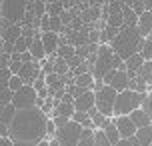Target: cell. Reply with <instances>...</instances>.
Returning <instances> with one entry per match:
<instances>
[{
	"label": "cell",
	"instance_id": "4dcf8cb0",
	"mask_svg": "<svg viewBox=\"0 0 152 146\" xmlns=\"http://www.w3.org/2000/svg\"><path fill=\"white\" fill-rule=\"evenodd\" d=\"M140 110H144V112H146V116H148V118L152 120V92H150V94L146 92V98H144V102H142Z\"/></svg>",
	"mask_w": 152,
	"mask_h": 146
},
{
	"label": "cell",
	"instance_id": "f35d334b",
	"mask_svg": "<svg viewBox=\"0 0 152 146\" xmlns=\"http://www.w3.org/2000/svg\"><path fill=\"white\" fill-rule=\"evenodd\" d=\"M48 134H56V126H54L52 120L46 122V136H48Z\"/></svg>",
	"mask_w": 152,
	"mask_h": 146
},
{
	"label": "cell",
	"instance_id": "603a6c76",
	"mask_svg": "<svg viewBox=\"0 0 152 146\" xmlns=\"http://www.w3.org/2000/svg\"><path fill=\"white\" fill-rule=\"evenodd\" d=\"M142 64H144V58L140 54H134V56H130L128 60H124V66H126L128 72H138Z\"/></svg>",
	"mask_w": 152,
	"mask_h": 146
},
{
	"label": "cell",
	"instance_id": "ffe728a7",
	"mask_svg": "<svg viewBox=\"0 0 152 146\" xmlns=\"http://www.w3.org/2000/svg\"><path fill=\"white\" fill-rule=\"evenodd\" d=\"M74 84L80 86V88H84V90H92V92H94V78H92L90 72L76 76V78H74Z\"/></svg>",
	"mask_w": 152,
	"mask_h": 146
},
{
	"label": "cell",
	"instance_id": "d6986e66",
	"mask_svg": "<svg viewBox=\"0 0 152 146\" xmlns=\"http://www.w3.org/2000/svg\"><path fill=\"white\" fill-rule=\"evenodd\" d=\"M28 52H30V56H32V60L34 62H38V60H42L46 54H44V48H42V42H40V38H34L32 40V44H30V48H28Z\"/></svg>",
	"mask_w": 152,
	"mask_h": 146
},
{
	"label": "cell",
	"instance_id": "9c48e42d",
	"mask_svg": "<svg viewBox=\"0 0 152 146\" xmlns=\"http://www.w3.org/2000/svg\"><path fill=\"white\" fill-rule=\"evenodd\" d=\"M16 76L20 78L26 86H32L36 78L44 76V74H42V70H40V64L34 62V60H30V62H26V64L20 66V70H18V74H16Z\"/></svg>",
	"mask_w": 152,
	"mask_h": 146
},
{
	"label": "cell",
	"instance_id": "60d3db41",
	"mask_svg": "<svg viewBox=\"0 0 152 146\" xmlns=\"http://www.w3.org/2000/svg\"><path fill=\"white\" fill-rule=\"evenodd\" d=\"M12 146H36V142H12Z\"/></svg>",
	"mask_w": 152,
	"mask_h": 146
},
{
	"label": "cell",
	"instance_id": "b9f144b4",
	"mask_svg": "<svg viewBox=\"0 0 152 146\" xmlns=\"http://www.w3.org/2000/svg\"><path fill=\"white\" fill-rule=\"evenodd\" d=\"M0 146H12V140L10 138H0Z\"/></svg>",
	"mask_w": 152,
	"mask_h": 146
},
{
	"label": "cell",
	"instance_id": "5b68a950",
	"mask_svg": "<svg viewBox=\"0 0 152 146\" xmlns=\"http://www.w3.org/2000/svg\"><path fill=\"white\" fill-rule=\"evenodd\" d=\"M116 94L110 86H100L98 90H94V108L98 110V114L102 116H112V106L114 100H116Z\"/></svg>",
	"mask_w": 152,
	"mask_h": 146
},
{
	"label": "cell",
	"instance_id": "4fadbf2b",
	"mask_svg": "<svg viewBox=\"0 0 152 146\" xmlns=\"http://www.w3.org/2000/svg\"><path fill=\"white\" fill-rule=\"evenodd\" d=\"M72 106H74V112H88L94 106V92L88 90V92L80 94L78 98L72 100Z\"/></svg>",
	"mask_w": 152,
	"mask_h": 146
},
{
	"label": "cell",
	"instance_id": "ab89813d",
	"mask_svg": "<svg viewBox=\"0 0 152 146\" xmlns=\"http://www.w3.org/2000/svg\"><path fill=\"white\" fill-rule=\"evenodd\" d=\"M30 60H32L30 52H24V54H20V62H22V64H26V62H30Z\"/></svg>",
	"mask_w": 152,
	"mask_h": 146
},
{
	"label": "cell",
	"instance_id": "484cf974",
	"mask_svg": "<svg viewBox=\"0 0 152 146\" xmlns=\"http://www.w3.org/2000/svg\"><path fill=\"white\" fill-rule=\"evenodd\" d=\"M140 56L144 58V62L152 60V36L144 38V42H142V50H140Z\"/></svg>",
	"mask_w": 152,
	"mask_h": 146
},
{
	"label": "cell",
	"instance_id": "277c9868",
	"mask_svg": "<svg viewBox=\"0 0 152 146\" xmlns=\"http://www.w3.org/2000/svg\"><path fill=\"white\" fill-rule=\"evenodd\" d=\"M144 98H146V92H132V90L118 92L116 100H114V106H112V114L116 118L118 116H128L132 110L142 106Z\"/></svg>",
	"mask_w": 152,
	"mask_h": 146
},
{
	"label": "cell",
	"instance_id": "f1b7e54d",
	"mask_svg": "<svg viewBox=\"0 0 152 146\" xmlns=\"http://www.w3.org/2000/svg\"><path fill=\"white\" fill-rule=\"evenodd\" d=\"M76 146H94V132L84 128L82 130V136H80V142Z\"/></svg>",
	"mask_w": 152,
	"mask_h": 146
},
{
	"label": "cell",
	"instance_id": "1f68e13d",
	"mask_svg": "<svg viewBox=\"0 0 152 146\" xmlns=\"http://www.w3.org/2000/svg\"><path fill=\"white\" fill-rule=\"evenodd\" d=\"M24 86V82L20 80L18 76H10V80H8V90L10 92H16V90H20Z\"/></svg>",
	"mask_w": 152,
	"mask_h": 146
},
{
	"label": "cell",
	"instance_id": "d590c367",
	"mask_svg": "<svg viewBox=\"0 0 152 146\" xmlns=\"http://www.w3.org/2000/svg\"><path fill=\"white\" fill-rule=\"evenodd\" d=\"M114 146H138V144H136V140H134V138H120V140H118V144H114Z\"/></svg>",
	"mask_w": 152,
	"mask_h": 146
},
{
	"label": "cell",
	"instance_id": "6da1fadb",
	"mask_svg": "<svg viewBox=\"0 0 152 146\" xmlns=\"http://www.w3.org/2000/svg\"><path fill=\"white\" fill-rule=\"evenodd\" d=\"M46 122L48 116L40 108H24L16 110L8 128V138L12 142H40L46 140Z\"/></svg>",
	"mask_w": 152,
	"mask_h": 146
},
{
	"label": "cell",
	"instance_id": "836d02e7",
	"mask_svg": "<svg viewBox=\"0 0 152 146\" xmlns=\"http://www.w3.org/2000/svg\"><path fill=\"white\" fill-rule=\"evenodd\" d=\"M128 6L136 16H140L142 12H144V2H128Z\"/></svg>",
	"mask_w": 152,
	"mask_h": 146
},
{
	"label": "cell",
	"instance_id": "ba28073f",
	"mask_svg": "<svg viewBox=\"0 0 152 146\" xmlns=\"http://www.w3.org/2000/svg\"><path fill=\"white\" fill-rule=\"evenodd\" d=\"M36 100H38L36 90H34L32 86L24 84L20 90H16V92L12 94V102H10V104L14 106V110H24V108L36 106Z\"/></svg>",
	"mask_w": 152,
	"mask_h": 146
},
{
	"label": "cell",
	"instance_id": "9a60e30c",
	"mask_svg": "<svg viewBox=\"0 0 152 146\" xmlns=\"http://www.w3.org/2000/svg\"><path fill=\"white\" fill-rule=\"evenodd\" d=\"M2 42H8V44H14L16 40L22 36V26L20 24H10L6 28H2Z\"/></svg>",
	"mask_w": 152,
	"mask_h": 146
},
{
	"label": "cell",
	"instance_id": "8fae6325",
	"mask_svg": "<svg viewBox=\"0 0 152 146\" xmlns=\"http://www.w3.org/2000/svg\"><path fill=\"white\" fill-rule=\"evenodd\" d=\"M14 106L12 104H4L0 106V136L2 138H8V128H10V122L14 118Z\"/></svg>",
	"mask_w": 152,
	"mask_h": 146
},
{
	"label": "cell",
	"instance_id": "d6a6232c",
	"mask_svg": "<svg viewBox=\"0 0 152 146\" xmlns=\"http://www.w3.org/2000/svg\"><path fill=\"white\" fill-rule=\"evenodd\" d=\"M94 146H110V142L106 140V136H104L102 130L94 132Z\"/></svg>",
	"mask_w": 152,
	"mask_h": 146
},
{
	"label": "cell",
	"instance_id": "74e56055",
	"mask_svg": "<svg viewBox=\"0 0 152 146\" xmlns=\"http://www.w3.org/2000/svg\"><path fill=\"white\" fill-rule=\"evenodd\" d=\"M68 120H70V118H62V116H56L52 122H54V126H56V128H60V126H64V124L68 122Z\"/></svg>",
	"mask_w": 152,
	"mask_h": 146
},
{
	"label": "cell",
	"instance_id": "cb8c5ba5",
	"mask_svg": "<svg viewBox=\"0 0 152 146\" xmlns=\"http://www.w3.org/2000/svg\"><path fill=\"white\" fill-rule=\"evenodd\" d=\"M32 40H34V38H32ZM32 40H30V38H22V36H20V38H18L14 44H12V50H14L16 54H24V52H28V48H30Z\"/></svg>",
	"mask_w": 152,
	"mask_h": 146
},
{
	"label": "cell",
	"instance_id": "e575fe53",
	"mask_svg": "<svg viewBox=\"0 0 152 146\" xmlns=\"http://www.w3.org/2000/svg\"><path fill=\"white\" fill-rule=\"evenodd\" d=\"M82 58H80V56H72V58H70V60H66V64H68V70H74V68H78V66H80V64H82Z\"/></svg>",
	"mask_w": 152,
	"mask_h": 146
},
{
	"label": "cell",
	"instance_id": "2e32d148",
	"mask_svg": "<svg viewBox=\"0 0 152 146\" xmlns=\"http://www.w3.org/2000/svg\"><path fill=\"white\" fill-rule=\"evenodd\" d=\"M128 118H130V122L136 126V130H138V128H144V126H148V124H152V120L146 116L144 110H140V108L132 110V112L128 114Z\"/></svg>",
	"mask_w": 152,
	"mask_h": 146
},
{
	"label": "cell",
	"instance_id": "44dd1931",
	"mask_svg": "<svg viewBox=\"0 0 152 146\" xmlns=\"http://www.w3.org/2000/svg\"><path fill=\"white\" fill-rule=\"evenodd\" d=\"M102 132H104L106 140L110 142V146L118 144V140H120V134H118V130H116V126H114V122H112V120H110V124H106V126L102 128Z\"/></svg>",
	"mask_w": 152,
	"mask_h": 146
},
{
	"label": "cell",
	"instance_id": "8992f818",
	"mask_svg": "<svg viewBox=\"0 0 152 146\" xmlns=\"http://www.w3.org/2000/svg\"><path fill=\"white\" fill-rule=\"evenodd\" d=\"M82 126L76 124L74 120H68V122L56 128V140L60 146H76L80 142V136H82Z\"/></svg>",
	"mask_w": 152,
	"mask_h": 146
},
{
	"label": "cell",
	"instance_id": "30bf717a",
	"mask_svg": "<svg viewBox=\"0 0 152 146\" xmlns=\"http://www.w3.org/2000/svg\"><path fill=\"white\" fill-rule=\"evenodd\" d=\"M38 38L42 42V48H44L46 56H54L56 50H58V44H60V34H54V32L46 30L42 34H38Z\"/></svg>",
	"mask_w": 152,
	"mask_h": 146
},
{
	"label": "cell",
	"instance_id": "7402d4cb",
	"mask_svg": "<svg viewBox=\"0 0 152 146\" xmlns=\"http://www.w3.org/2000/svg\"><path fill=\"white\" fill-rule=\"evenodd\" d=\"M138 78H142L146 82V86H152V62H144L142 66H140V70L136 72Z\"/></svg>",
	"mask_w": 152,
	"mask_h": 146
},
{
	"label": "cell",
	"instance_id": "7a4b0ae2",
	"mask_svg": "<svg viewBox=\"0 0 152 146\" xmlns=\"http://www.w3.org/2000/svg\"><path fill=\"white\" fill-rule=\"evenodd\" d=\"M142 42H144V38L140 36V32L136 30V26H130V28L122 26L120 32L116 34V38L110 42V50L124 62V60H128L130 56L140 54Z\"/></svg>",
	"mask_w": 152,
	"mask_h": 146
},
{
	"label": "cell",
	"instance_id": "8d00e7d4",
	"mask_svg": "<svg viewBox=\"0 0 152 146\" xmlns=\"http://www.w3.org/2000/svg\"><path fill=\"white\" fill-rule=\"evenodd\" d=\"M10 66V56L8 54H0V68H8Z\"/></svg>",
	"mask_w": 152,
	"mask_h": 146
},
{
	"label": "cell",
	"instance_id": "4316f807",
	"mask_svg": "<svg viewBox=\"0 0 152 146\" xmlns=\"http://www.w3.org/2000/svg\"><path fill=\"white\" fill-rule=\"evenodd\" d=\"M128 90H132V92H146L148 90V86H146V82L142 80V78H132L128 84Z\"/></svg>",
	"mask_w": 152,
	"mask_h": 146
},
{
	"label": "cell",
	"instance_id": "d4e9b609",
	"mask_svg": "<svg viewBox=\"0 0 152 146\" xmlns=\"http://www.w3.org/2000/svg\"><path fill=\"white\" fill-rule=\"evenodd\" d=\"M68 64L64 60H60V58H56L52 64V74H56V76H64V74H68Z\"/></svg>",
	"mask_w": 152,
	"mask_h": 146
},
{
	"label": "cell",
	"instance_id": "ee69618b",
	"mask_svg": "<svg viewBox=\"0 0 152 146\" xmlns=\"http://www.w3.org/2000/svg\"><path fill=\"white\" fill-rule=\"evenodd\" d=\"M36 146H48V140H40V142H38Z\"/></svg>",
	"mask_w": 152,
	"mask_h": 146
},
{
	"label": "cell",
	"instance_id": "ac0fdd59",
	"mask_svg": "<svg viewBox=\"0 0 152 146\" xmlns=\"http://www.w3.org/2000/svg\"><path fill=\"white\" fill-rule=\"evenodd\" d=\"M134 140H136L138 146H150V142H152V124H148L144 128H138L136 134H134Z\"/></svg>",
	"mask_w": 152,
	"mask_h": 146
},
{
	"label": "cell",
	"instance_id": "7c38bea8",
	"mask_svg": "<svg viewBox=\"0 0 152 146\" xmlns=\"http://www.w3.org/2000/svg\"><path fill=\"white\" fill-rule=\"evenodd\" d=\"M114 126H116V130L120 134V138H134V134H136V126L130 122L128 116H118L116 120H112Z\"/></svg>",
	"mask_w": 152,
	"mask_h": 146
},
{
	"label": "cell",
	"instance_id": "83f0119b",
	"mask_svg": "<svg viewBox=\"0 0 152 146\" xmlns=\"http://www.w3.org/2000/svg\"><path fill=\"white\" fill-rule=\"evenodd\" d=\"M64 12V2H50L46 4V14L48 16H60Z\"/></svg>",
	"mask_w": 152,
	"mask_h": 146
},
{
	"label": "cell",
	"instance_id": "e0dca14e",
	"mask_svg": "<svg viewBox=\"0 0 152 146\" xmlns=\"http://www.w3.org/2000/svg\"><path fill=\"white\" fill-rule=\"evenodd\" d=\"M52 104H54V118H56V116L72 118V114H74L72 102H58V100H52Z\"/></svg>",
	"mask_w": 152,
	"mask_h": 146
},
{
	"label": "cell",
	"instance_id": "3957f363",
	"mask_svg": "<svg viewBox=\"0 0 152 146\" xmlns=\"http://www.w3.org/2000/svg\"><path fill=\"white\" fill-rule=\"evenodd\" d=\"M112 70H126V66H124V62L110 50V46L100 44L98 52H96V60H94V64H92V68H90L92 78H94L96 82H102V78L106 76L108 72H112Z\"/></svg>",
	"mask_w": 152,
	"mask_h": 146
},
{
	"label": "cell",
	"instance_id": "7bdbcfd3",
	"mask_svg": "<svg viewBox=\"0 0 152 146\" xmlns=\"http://www.w3.org/2000/svg\"><path fill=\"white\" fill-rule=\"evenodd\" d=\"M48 146H60V144H58V140L54 138V140H50V142H48Z\"/></svg>",
	"mask_w": 152,
	"mask_h": 146
},
{
	"label": "cell",
	"instance_id": "f6af8a7d",
	"mask_svg": "<svg viewBox=\"0 0 152 146\" xmlns=\"http://www.w3.org/2000/svg\"><path fill=\"white\" fill-rule=\"evenodd\" d=\"M150 146H152V142H150Z\"/></svg>",
	"mask_w": 152,
	"mask_h": 146
},
{
	"label": "cell",
	"instance_id": "5bb4252c",
	"mask_svg": "<svg viewBox=\"0 0 152 146\" xmlns=\"http://www.w3.org/2000/svg\"><path fill=\"white\" fill-rule=\"evenodd\" d=\"M136 30L140 32V36L142 38H148L152 36V12H142V14L138 16L136 20Z\"/></svg>",
	"mask_w": 152,
	"mask_h": 146
},
{
	"label": "cell",
	"instance_id": "f546056e",
	"mask_svg": "<svg viewBox=\"0 0 152 146\" xmlns=\"http://www.w3.org/2000/svg\"><path fill=\"white\" fill-rule=\"evenodd\" d=\"M90 120H92V128H94V126H98V128H104L106 124H110V118H106V116H102V114H94Z\"/></svg>",
	"mask_w": 152,
	"mask_h": 146
},
{
	"label": "cell",
	"instance_id": "52a82bcc",
	"mask_svg": "<svg viewBox=\"0 0 152 146\" xmlns=\"http://www.w3.org/2000/svg\"><path fill=\"white\" fill-rule=\"evenodd\" d=\"M26 14V2H0V18L6 20L8 24H20V20Z\"/></svg>",
	"mask_w": 152,
	"mask_h": 146
}]
</instances>
